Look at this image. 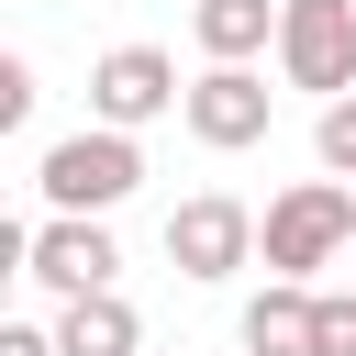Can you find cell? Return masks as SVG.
Masks as SVG:
<instances>
[{
  "instance_id": "cell-1",
  "label": "cell",
  "mask_w": 356,
  "mask_h": 356,
  "mask_svg": "<svg viewBox=\"0 0 356 356\" xmlns=\"http://www.w3.org/2000/svg\"><path fill=\"white\" fill-rule=\"evenodd\" d=\"M33 189H44V211H56V222H100V211H122V200L145 189V145H134V134H111V122H78V134H56V145H44Z\"/></svg>"
},
{
  "instance_id": "cell-2",
  "label": "cell",
  "mask_w": 356,
  "mask_h": 356,
  "mask_svg": "<svg viewBox=\"0 0 356 356\" xmlns=\"http://www.w3.org/2000/svg\"><path fill=\"white\" fill-rule=\"evenodd\" d=\"M256 256H267V278H300V289H312V267H345V256H356V189H345V178L278 189V200L256 211Z\"/></svg>"
},
{
  "instance_id": "cell-3",
  "label": "cell",
  "mask_w": 356,
  "mask_h": 356,
  "mask_svg": "<svg viewBox=\"0 0 356 356\" xmlns=\"http://www.w3.org/2000/svg\"><path fill=\"white\" fill-rule=\"evenodd\" d=\"M278 78L312 100H356V0H278Z\"/></svg>"
},
{
  "instance_id": "cell-4",
  "label": "cell",
  "mask_w": 356,
  "mask_h": 356,
  "mask_svg": "<svg viewBox=\"0 0 356 356\" xmlns=\"http://www.w3.org/2000/svg\"><path fill=\"white\" fill-rule=\"evenodd\" d=\"M167 267L178 278H234V267H256V211L234 200V189H189L178 211H167Z\"/></svg>"
},
{
  "instance_id": "cell-5",
  "label": "cell",
  "mask_w": 356,
  "mask_h": 356,
  "mask_svg": "<svg viewBox=\"0 0 356 356\" xmlns=\"http://www.w3.org/2000/svg\"><path fill=\"white\" fill-rule=\"evenodd\" d=\"M189 89H178V56L167 44H111L100 67H89V122H111V134H145L156 111H178Z\"/></svg>"
},
{
  "instance_id": "cell-6",
  "label": "cell",
  "mask_w": 356,
  "mask_h": 356,
  "mask_svg": "<svg viewBox=\"0 0 356 356\" xmlns=\"http://www.w3.org/2000/svg\"><path fill=\"white\" fill-rule=\"evenodd\" d=\"M178 122H189L211 156H245V145H267L278 89H267L256 67H200V78H189V100H178Z\"/></svg>"
},
{
  "instance_id": "cell-7",
  "label": "cell",
  "mask_w": 356,
  "mask_h": 356,
  "mask_svg": "<svg viewBox=\"0 0 356 356\" xmlns=\"http://www.w3.org/2000/svg\"><path fill=\"white\" fill-rule=\"evenodd\" d=\"M33 289H56V300H100L111 278H122V245H111V222H33V267H22Z\"/></svg>"
},
{
  "instance_id": "cell-8",
  "label": "cell",
  "mask_w": 356,
  "mask_h": 356,
  "mask_svg": "<svg viewBox=\"0 0 356 356\" xmlns=\"http://www.w3.org/2000/svg\"><path fill=\"white\" fill-rule=\"evenodd\" d=\"M245 356H312V334H323V289H300V278H267L256 300H245Z\"/></svg>"
},
{
  "instance_id": "cell-9",
  "label": "cell",
  "mask_w": 356,
  "mask_h": 356,
  "mask_svg": "<svg viewBox=\"0 0 356 356\" xmlns=\"http://www.w3.org/2000/svg\"><path fill=\"white\" fill-rule=\"evenodd\" d=\"M189 33H200V56H211V67H256V56L278 44V0H200V11H189Z\"/></svg>"
},
{
  "instance_id": "cell-10",
  "label": "cell",
  "mask_w": 356,
  "mask_h": 356,
  "mask_svg": "<svg viewBox=\"0 0 356 356\" xmlns=\"http://www.w3.org/2000/svg\"><path fill=\"white\" fill-rule=\"evenodd\" d=\"M56 345H67V356H145V312H134L122 289L67 300V312H56Z\"/></svg>"
},
{
  "instance_id": "cell-11",
  "label": "cell",
  "mask_w": 356,
  "mask_h": 356,
  "mask_svg": "<svg viewBox=\"0 0 356 356\" xmlns=\"http://www.w3.org/2000/svg\"><path fill=\"white\" fill-rule=\"evenodd\" d=\"M312 156H323V178H345V189H356V100H323V122H312Z\"/></svg>"
},
{
  "instance_id": "cell-12",
  "label": "cell",
  "mask_w": 356,
  "mask_h": 356,
  "mask_svg": "<svg viewBox=\"0 0 356 356\" xmlns=\"http://www.w3.org/2000/svg\"><path fill=\"white\" fill-rule=\"evenodd\" d=\"M312 356H356V289H323V334Z\"/></svg>"
},
{
  "instance_id": "cell-13",
  "label": "cell",
  "mask_w": 356,
  "mask_h": 356,
  "mask_svg": "<svg viewBox=\"0 0 356 356\" xmlns=\"http://www.w3.org/2000/svg\"><path fill=\"white\" fill-rule=\"evenodd\" d=\"M22 122H33V67L0 56V134H22Z\"/></svg>"
},
{
  "instance_id": "cell-14",
  "label": "cell",
  "mask_w": 356,
  "mask_h": 356,
  "mask_svg": "<svg viewBox=\"0 0 356 356\" xmlns=\"http://www.w3.org/2000/svg\"><path fill=\"white\" fill-rule=\"evenodd\" d=\"M0 356H67V345H56L44 323H0Z\"/></svg>"
},
{
  "instance_id": "cell-15",
  "label": "cell",
  "mask_w": 356,
  "mask_h": 356,
  "mask_svg": "<svg viewBox=\"0 0 356 356\" xmlns=\"http://www.w3.org/2000/svg\"><path fill=\"white\" fill-rule=\"evenodd\" d=\"M189 11H200V0H189Z\"/></svg>"
}]
</instances>
